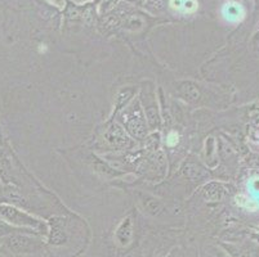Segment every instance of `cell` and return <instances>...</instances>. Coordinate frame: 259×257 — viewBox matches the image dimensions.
Returning <instances> with one entry per match:
<instances>
[{"label":"cell","instance_id":"cell-2","mask_svg":"<svg viewBox=\"0 0 259 257\" xmlns=\"http://www.w3.org/2000/svg\"><path fill=\"white\" fill-rule=\"evenodd\" d=\"M0 218L4 219L7 223L13 224V225L36 226V221L9 206H0Z\"/></svg>","mask_w":259,"mask_h":257},{"label":"cell","instance_id":"cell-4","mask_svg":"<svg viewBox=\"0 0 259 257\" xmlns=\"http://www.w3.org/2000/svg\"><path fill=\"white\" fill-rule=\"evenodd\" d=\"M169 6L176 13L182 14V16L195 13L199 8V3L196 0H170Z\"/></svg>","mask_w":259,"mask_h":257},{"label":"cell","instance_id":"cell-3","mask_svg":"<svg viewBox=\"0 0 259 257\" xmlns=\"http://www.w3.org/2000/svg\"><path fill=\"white\" fill-rule=\"evenodd\" d=\"M246 192H248V197L245 198L246 207L249 210L259 209V176L249 179L246 184Z\"/></svg>","mask_w":259,"mask_h":257},{"label":"cell","instance_id":"cell-5","mask_svg":"<svg viewBox=\"0 0 259 257\" xmlns=\"http://www.w3.org/2000/svg\"><path fill=\"white\" fill-rule=\"evenodd\" d=\"M178 141H180V135L177 133H170L168 135V139H166V144L170 145V147H174V145L178 144Z\"/></svg>","mask_w":259,"mask_h":257},{"label":"cell","instance_id":"cell-1","mask_svg":"<svg viewBox=\"0 0 259 257\" xmlns=\"http://www.w3.org/2000/svg\"><path fill=\"white\" fill-rule=\"evenodd\" d=\"M221 16L230 25H236L244 20L245 9L240 3L230 0L221 7Z\"/></svg>","mask_w":259,"mask_h":257}]
</instances>
